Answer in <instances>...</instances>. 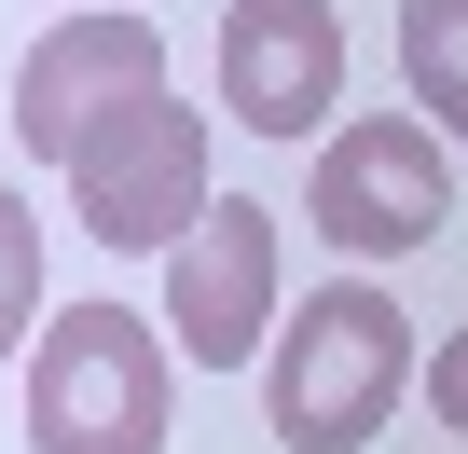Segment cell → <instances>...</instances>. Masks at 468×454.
<instances>
[{
  "label": "cell",
  "instance_id": "obj_1",
  "mask_svg": "<svg viewBox=\"0 0 468 454\" xmlns=\"http://www.w3.org/2000/svg\"><path fill=\"white\" fill-rule=\"evenodd\" d=\"M413 385V317L372 290V276H331L317 303H290L262 331V413H276V454H358Z\"/></svg>",
  "mask_w": 468,
  "mask_h": 454
},
{
  "label": "cell",
  "instance_id": "obj_2",
  "mask_svg": "<svg viewBox=\"0 0 468 454\" xmlns=\"http://www.w3.org/2000/svg\"><path fill=\"white\" fill-rule=\"evenodd\" d=\"M28 454H165V331L138 303L28 331Z\"/></svg>",
  "mask_w": 468,
  "mask_h": 454
},
{
  "label": "cell",
  "instance_id": "obj_3",
  "mask_svg": "<svg viewBox=\"0 0 468 454\" xmlns=\"http://www.w3.org/2000/svg\"><path fill=\"white\" fill-rule=\"evenodd\" d=\"M441 220H454V165H441L427 111H358L317 138V235L345 262H413V248H441Z\"/></svg>",
  "mask_w": 468,
  "mask_h": 454
},
{
  "label": "cell",
  "instance_id": "obj_4",
  "mask_svg": "<svg viewBox=\"0 0 468 454\" xmlns=\"http://www.w3.org/2000/svg\"><path fill=\"white\" fill-rule=\"evenodd\" d=\"M207 193H220V179H207V111H179L165 83L124 97V111L69 152V206H83L97 248H165Z\"/></svg>",
  "mask_w": 468,
  "mask_h": 454
},
{
  "label": "cell",
  "instance_id": "obj_5",
  "mask_svg": "<svg viewBox=\"0 0 468 454\" xmlns=\"http://www.w3.org/2000/svg\"><path fill=\"white\" fill-rule=\"evenodd\" d=\"M152 262H165V317H152V331H165L179 358H207V372L262 358V331H276V206L207 193Z\"/></svg>",
  "mask_w": 468,
  "mask_h": 454
},
{
  "label": "cell",
  "instance_id": "obj_6",
  "mask_svg": "<svg viewBox=\"0 0 468 454\" xmlns=\"http://www.w3.org/2000/svg\"><path fill=\"white\" fill-rule=\"evenodd\" d=\"M165 83V28L152 15H124V0H111V15H69V28H42L28 42V69H15V138L42 152V165H69L124 97H152Z\"/></svg>",
  "mask_w": 468,
  "mask_h": 454
},
{
  "label": "cell",
  "instance_id": "obj_7",
  "mask_svg": "<svg viewBox=\"0 0 468 454\" xmlns=\"http://www.w3.org/2000/svg\"><path fill=\"white\" fill-rule=\"evenodd\" d=\"M220 111L249 138H317V111H345V15L331 0H234L220 15Z\"/></svg>",
  "mask_w": 468,
  "mask_h": 454
},
{
  "label": "cell",
  "instance_id": "obj_8",
  "mask_svg": "<svg viewBox=\"0 0 468 454\" xmlns=\"http://www.w3.org/2000/svg\"><path fill=\"white\" fill-rule=\"evenodd\" d=\"M399 83L427 138H468V0H399Z\"/></svg>",
  "mask_w": 468,
  "mask_h": 454
},
{
  "label": "cell",
  "instance_id": "obj_9",
  "mask_svg": "<svg viewBox=\"0 0 468 454\" xmlns=\"http://www.w3.org/2000/svg\"><path fill=\"white\" fill-rule=\"evenodd\" d=\"M28 331H42V206L0 193V358H28Z\"/></svg>",
  "mask_w": 468,
  "mask_h": 454
},
{
  "label": "cell",
  "instance_id": "obj_10",
  "mask_svg": "<svg viewBox=\"0 0 468 454\" xmlns=\"http://www.w3.org/2000/svg\"><path fill=\"white\" fill-rule=\"evenodd\" d=\"M427 413H441V427H454V440H468V331H454V344H441V358H427Z\"/></svg>",
  "mask_w": 468,
  "mask_h": 454
}]
</instances>
